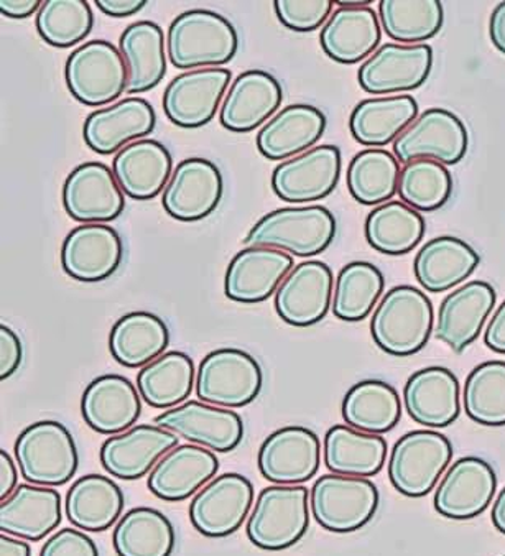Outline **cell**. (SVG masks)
Here are the masks:
<instances>
[{"label": "cell", "instance_id": "45", "mask_svg": "<svg viewBox=\"0 0 505 556\" xmlns=\"http://www.w3.org/2000/svg\"><path fill=\"white\" fill-rule=\"evenodd\" d=\"M386 287L382 271L370 262H350L341 268L332 293V313L343 321L366 319L379 303Z\"/></svg>", "mask_w": 505, "mask_h": 556}, {"label": "cell", "instance_id": "32", "mask_svg": "<svg viewBox=\"0 0 505 556\" xmlns=\"http://www.w3.org/2000/svg\"><path fill=\"white\" fill-rule=\"evenodd\" d=\"M325 130L326 116L315 105H287L258 130L257 149L272 162H286L312 150Z\"/></svg>", "mask_w": 505, "mask_h": 556}, {"label": "cell", "instance_id": "58", "mask_svg": "<svg viewBox=\"0 0 505 556\" xmlns=\"http://www.w3.org/2000/svg\"><path fill=\"white\" fill-rule=\"evenodd\" d=\"M0 556H31V548L24 540L2 533L0 535Z\"/></svg>", "mask_w": 505, "mask_h": 556}, {"label": "cell", "instance_id": "49", "mask_svg": "<svg viewBox=\"0 0 505 556\" xmlns=\"http://www.w3.org/2000/svg\"><path fill=\"white\" fill-rule=\"evenodd\" d=\"M94 25L91 5L86 0H45L37 14V30L54 48L81 43Z\"/></svg>", "mask_w": 505, "mask_h": 556}, {"label": "cell", "instance_id": "41", "mask_svg": "<svg viewBox=\"0 0 505 556\" xmlns=\"http://www.w3.org/2000/svg\"><path fill=\"white\" fill-rule=\"evenodd\" d=\"M341 414L351 428L382 437L401 421V395L383 380H361L344 395Z\"/></svg>", "mask_w": 505, "mask_h": 556}, {"label": "cell", "instance_id": "3", "mask_svg": "<svg viewBox=\"0 0 505 556\" xmlns=\"http://www.w3.org/2000/svg\"><path fill=\"white\" fill-rule=\"evenodd\" d=\"M336 217L325 206L280 207L265 214L249 231L245 244L270 248L296 257H315L336 238Z\"/></svg>", "mask_w": 505, "mask_h": 556}, {"label": "cell", "instance_id": "11", "mask_svg": "<svg viewBox=\"0 0 505 556\" xmlns=\"http://www.w3.org/2000/svg\"><path fill=\"white\" fill-rule=\"evenodd\" d=\"M433 68L430 45L386 43L363 63L357 81L374 96L414 91L420 88Z\"/></svg>", "mask_w": 505, "mask_h": 556}, {"label": "cell", "instance_id": "33", "mask_svg": "<svg viewBox=\"0 0 505 556\" xmlns=\"http://www.w3.org/2000/svg\"><path fill=\"white\" fill-rule=\"evenodd\" d=\"M380 22L370 8H340L323 27L319 41L329 59L356 65L376 53L380 43Z\"/></svg>", "mask_w": 505, "mask_h": 556}, {"label": "cell", "instance_id": "9", "mask_svg": "<svg viewBox=\"0 0 505 556\" xmlns=\"http://www.w3.org/2000/svg\"><path fill=\"white\" fill-rule=\"evenodd\" d=\"M264 376L255 357L241 350L224 348L201 361L197 372V395L204 404L242 408L261 394Z\"/></svg>", "mask_w": 505, "mask_h": 556}, {"label": "cell", "instance_id": "37", "mask_svg": "<svg viewBox=\"0 0 505 556\" xmlns=\"http://www.w3.org/2000/svg\"><path fill=\"white\" fill-rule=\"evenodd\" d=\"M123 510V489L108 476H83L73 482L65 498L66 517L85 532H105L121 520Z\"/></svg>", "mask_w": 505, "mask_h": 556}, {"label": "cell", "instance_id": "42", "mask_svg": "<svg viewBox=\"0 0 505 556\" xmlns=\"http://www.w3.org/2000/svg\"><path fill=\"white\" fill-rule=\"evenodd\" d=\"M175 542L174 523L152 507L130 509L112 533L117 556H171Z\"/></svg>", "mask_w": 505, "mask_h": 556}, {"label": "cell", "instance_id": "47", "mask_svg": "<svg viewBox=\"0 0 505 556\" xmlns=\"http://www.w3.org/2000/svg\"><path fill=\"white\" fill-rule=\"evenodd\" d=\"M463 407L476 424L504 427L505 361H488L469 372L463 391Z\"/></svg>", "mask_w": 505, "mask_h": 556}, {"label": "cell", "instance_id": "8", "mask_svg": "<svg viewBox=\"0 0 505 556\" xmlns=\"http://www.w3.org/2000/svg\"><path fill=\"white\" fill-rule=\"evenodd\" d=\"M379 489L366 478L325 475L313 484L310 509L318 526L332 533L363 529L379 509Z\"/></svg>", "mask_w": 505, "mask_h": 556}, {"label": "cell", "instance_id": "4", "mask_svg": "<svg viewBox=\"0 0 505 556\" xmlns=\"http://www.w3.org/2000/svg\"><path fill=\"white\" fill-rule=\"evenodd\" d=\"M18 471L27 484L59 488L78 471L76 441L65 425L41 420L25 428L14 446Z\"/></svg>", "mask_w": 505, "mask_h": 556}, {"label": "cell", "instance_id": "31", "mask_svg": "<svg viewBox=\"0 0 505 556\" xmlns=\"http://www.w3.org/2000/svg\"><path fill=\"white\" fill-rule=\"evenodd\" d=\"M62 495L56 489L21 484L0 504V530L28 542H40L62 523Z\"/></svg>", "mask_w": 505, "mask_h": 556}, {"label": "cell", "instance_id": "14", "mask_svg": "<svg viewBox=\"0 0 505 556\" xmlns=\"http://www.w3.org/2000/svg\"><path fill=\"white\" fill-rule=\"evenodd\" d=\"M319 465L321 443L310 428H280L268 434L258 450V471L272 484H305L315 478Z\"/></svg>", "mask_w": 505, "mask_h": 556}, {"label": "cell", "instance_id": "46", "mask_svg": "<svg viewBox=\"0 0 505 556\" xmlns=\"http://www.w3.org/2000/svg\"><path fill=\"white\" fill-rule=\"evenodd\" d=\"M380 24L392 40L421 45L437 37L443 27V5L438 0H382Z\"/></svg>", "mask_w": 505, "mask_h": 556}, {"label": "cell", "instance_id": "57", "mask_svg": "<svg viewBox=\"0 0 505 556\" xmlns=\"http://www.w3.org/2000/svg\"><path fill=\"white\" fill-rule=\"evenodd\" d=\"M489 35H491L494 47L505 54V2H501L492 11L491 21H489Z\"/></svg>", "mask_w": 505, "mask_h": 556}, {"label": "cell", "instance_id": "54", "mask_svg": "<svg viewBox=\"0 0 505 556\" xmlns=\"http://www.w3.org/2000/svg\"><path fill=\"white\" fill-rule=\"evenodd\" d=\"M99 11L109 17L124 18L136 15L142 11L149 2L146 0H96Z\"/></svg>", "mask_w": 505, "mask_h": 556}, {"label": "cell", "instance_id": "25", "mask_svg": "<svg viewBox=\"0 0 505 556\" xmlns=\"http://www.w3.org/2000/svg\"><path fill=\"white\" fill-rule=\"evenodd\" d=\"M282 99V86L270 73L264 70L241 73L220 105V126L236 134L252 132L272 119Z\"/></svg>", "mask_w": 505, "mask_h": 556}, {"label": "cell", "instance_id": "7", "mask_svg": "<svg viewBox=\"0 0 505 556\" xmlns=\"http://www.w3.org/2000/svg\"><path fill=\"white\" fill-rule=\"evenodd\" d=\"M66 86L76 101L99 108L117 101L129 86V72L119 48L91 40L76 48L65 66Z\"/></svg>", "mask_w": 505, "mask_h": 556}, {"label": "cell", "instance_id": "52", "mask_svg": "<svg viewBox=\"0 0 505 556\" xmlns=\"http://www.w3.org/2000/svg\"><path fill=\"white\" fill-rule=\"evenodd\" d=\"M24 359V348L17 332L9 326H0V379L5 380L17 372Z\"/></svg>", "mask_w": 505, "mask_h": 556}, {"label": "cell", "instance_id": "53", "mask_svg": "<svg viewBox=\"0 0 505 556\" xmlns=\"http://www.w3.org/2000/svg\"><path fill=\"white\" fill-rule=\"evenodd\" d=\"M484 343L494 353L505 354V300L489 319Z\"/></svg>", "mask_w": 505, "mask_h": 556}, {"label": "cell", "instance_id": "27", "mask_svg": "<svg viewBox=\"0 0 505 556\" xmlns=\"http://www.w3.org/2000/svg\"><path fill=\"white\" fill-rule=\"evenodd\" d=\"M408 417L428 428H446L462 414V389L452 370L425 367L408 377L404 387Z\"/></svg>", "mask_w": 505, "mask_h": 556}, {"label": "cell", "instance_id": "40", "mask_svg": "<svg viewBox=\"0 0 505 556\" xmlns=\"http://www.w3.org/2000/svg\"><path fill=\"white\" fill-rule=\"evenodd\" d=\"M197 372L188 354L171 351L140 369L137 389L150 407L171 410L184 405L197 389Z\"/></svg>", "mask_w": 505, "mask_h": 556}, {"label": "cell", "instance_id": "18", "mask_svg": "<svg viewBox=\"0 0 505 556\" xmlns=\"http://www.w3.org/2000/svg\"><path fill=\"white\" fill-rule=\"evenodd\" d=\"M334 277L319 261L302 262L275 293V309L287 325L308 328L325 319L332 306Z\"/></svg>", "mask_w": 505, "mask_h": 556}, {"label": "cell", "instance_id": "59", "mask_svg": "<svg viewBox=\"0 0 505 556\" xmlns=\"http://www.w3.org/2000/svg\"><path fill=\"white\" fill-rule=\"evenodd\" d=\"M491 519L495 529L505 535V488L502 489V491L498 492L497 497H495L494 506H492Z\"/></svg>", "mask_w": 505, "mask_h": 556}, {"label": "cell", "instance_id": "48", "mask_svg": "<svg viewBox=\"0 0 505 556\" xmlns=\"http://www.w3.org/2000/svg\"><path fill=\"white\" fill-rule=\"evenodd\" d=\"M453 178L446 165L434 160H414L402 168L399 197L415 211L440 210L452 198Z\"/></svg>", "mask_w": 505, "mask_h": 556}, {"label": "cell", "instance_id": "51", "mask_svg": "<svg viewBox=\"0 0 505 556\" xmlns=\"http://www.w3.org/2000/svg\"><path fill=\"white\" fill-rule=\"evenodd\" d=\"M40 556H99L94 540L75 529L53 533L41 546Z\"/></svg>", "mask_w": 505, "mask_h": 556}, {"label": "cell", "instance_id": "24", "mask_svg": "<svg viewBox=\"0 0 505 556\" xmlns=\"http://www.w3.org/2000/svg\"><path fill=\"white\" fill-rule=\"evenodd\" d=\"M155 126V109L147 99L126 98L89 114L83 137L92 152L112 155L152 134Z\"/></svg>", "mask_w": 505, "mask_h": 556}, {"label": "cell", "instance_id": "13", "mask_svg": "<svg viewBox=\"0 0 505 556\" xmlns=\"http://www.w3.org/2000/svg\"><path fill=\"white\" fill-rule=\"evenodd\" d=\"M231 72L203 68L178 75L163 92V109L171 123L184 129L206 126L231 88Z\"/></svg>", "mask_w": 505, "mask_h": 556}, {"label": "cell", "instance_id": "1", "mask_svg": "<svg viewBox=\"0 0 505 556\" xmlns=\"http://www.w3.org/2000/svg\"><path fill=\"white\" fill-rule=\"evenodd\" d=\"M238 48L235 25L204 9L178 15L166 34V53L178 70L219 68L232 62Z\"/></svg>", "mask_w": 505, "mask_h": 556}, {"label": "cell", "instance_id": "55", "mask_svg": "<svg viewBox=\"0 0 505 556\" xmlns=\"http://www.w3.org/2000/svg\"><path fill=\"white\" fill-rule=\"evenodd\" d=\"M18 488V469L14 459L2 450L0 452V501L11 497Z\"/></svg>", "mask_w": 505, "mask_h": 556}, {"label": "cell", "instance_id": "44", "mask_svg": "<svg viewBox=\"0 0 505 556\" xmlns=\"http://www.w3.org/2000/svg\"><path fill=\"white\" fill-rule=\"evenodd\" d=\"M401 162L383 149H366L348 166V188L357 203L366 206L389 203L399 193Z\"/></svg>", "mask_w": 505, "mask_h": 556}, {"label": "cell", "instance_id": "43", "mask_svg": "<svg viewBox=\"0 0 505 556\" xmlns=\"http://www.w3.org/2000/svg\"><path fill=\"white\" fill-rule=\"evenodd\" d=\"M425 229L418 211L402 201H389L370 211L364 232L370 248L380 254L405 255L420 244Z\"/></svg>", "mask_w": 505, "mask_h": 556}, {"label": "cell", "instance_id": "12", "mask_svg": "<svg viewBox=\"0 0 505 556\" xmlns=\"http://www.w3.org/2000/svg\"><path fill=\"white\" fill-rule=\"evenodd\" d=\"M468 152V130L456 114L446 109L424 111L394 142L399 162L427 159L443 165H456Z\"/></svg>", "mask_w": 505, "mask_h": 556}, {"label": "cell", "instance_id": "21", "mask_svg": "<svg viewBox=\"0 0 505 556\" xmlns=\"http://www.w3.org/2000/svg\"><path fill=\"white\" fill-rule=\"evenodd\" d=\"M223 190L219 168L210 160L193 156L175 168L163 191V210L184 223L204 219L219 206Z\"/></svg>", "mask_w": 505, "mask_h": 556}, {"label": "cell", "instance_id": "26", "mask_svg": "<svg viewBox=\"0 0 505 556\" xmlns=\"http://www.w3.org/2000/svg\"><path fill=\"white\" fill-rule=\"evenodd\" d=\"M123 257V239L108 225L78 226L63 242V270L78 282H102L116 274Z\"/></svg>", "mask_w": 505, "mask_h": 556}, {"label": "cell", "instance_id": "36", "mask_svg": "<svg viewBox=\"0 0 505 556\" xmlns=\"http://www.w3.org/2000/svg\"><path fill=\"white\" fill-rule=\"evenodd\" d=\"M418 116V102L412 96L364 99L351 113L350 130L361 146L380 149L395 142Z\"/></svg>", "mask_w": 505, "mask_h": 556}, {"label": "cell", "instance_id": "17", "mask_svg": "<svg viewBox=\"0 0 505 556\" xmlns=\"http://www.w3.org/2000/svg\"><path fill=\"white\" fill-rule=\"evenodd\" d=\"M63 206L72 219L83 225H102L124 213L126 198L105 163L86 162L66 178Z\"/></svg>", "mask_w": 505, "mask_h": 556}, {"label": "cell", "instance_id": "34", "mask_svg": "<svg viewBox=\"0 0 505 556\" xmlns=\"http://www.w3.org/2000/svg\"><path fill=\"white\" fill-rule=\"evenodd\" d=\"M478 252L459 238L440 236L418 251L414 262L415 277L427 292L441 293L455 289L479 267Z\"/></svg>", "mask_w": 505, "mask_h": 556}, {"label": "cell", "instance_id": "28", "mask_svg": "<svg viewBox=\"0 0 505 556\" xmlns=\"http://www.w3.org/2000/svg\"><path fill=\"white\" fill-rule=\"evenodd\" d=\"M219 469V459L198 444H178L149 475V491L166 503H181L197 495Z\"/></svg>", "mask_w": 505, "mask_h": 556}, {"label": "cell", "instance_id": "38", "mask_svg": "<svg viewBox=\"0 0 505 556\" xmlns=\"http://www.w3.org/2000/svg\"><path fill=\"white\" fill-rule=\"evenodd\" d=\"M168 344V326L160 316L149 312L127 313L117 319L109 334L112 357L129 369L149 366L165 354Z\"/></svg>", "mask_w": 505, "mask_h": 556}, {"label": "cell", "instance_id": "56", "mask_svg": "<svg viewBox=\"0 0 505 556\" xmlns=\"http://www.w3.org/2000/svg\"><path fill=\"white\" fill-rule=\"evenodd\" d=\"M40 0H2L0 12L9 18H27L40 11Z\"/></svg>", "mask_w": 505, "mask_h": 556}, {"label": "cell", "instance_id": "22", "mask_svg": "<svg viewBox=\"0 0 505 556\" xmlns=\"http://www.w3.org/2000/svg\"><path fill=\"white\" fill-rule=\"evenodd\" d=\"M293 267L292 255L278 249H242L228 265L224 293L232 302L245 305L265 302L277 293Z\"/></svg>", "mask_w": 505, "mask_h": 556}, {"label": "cell", "instance_id": "35", "mask_svg": "<svg viewBox=\"0 0 505 556\" xmlns=\"http://www.w3.org/2000/svg\"><path fill=\"white\" fill-rule=\"evenodd\" d=\"M387 441L380 434L364 433L350 425H334L325 434L323 458L332 475L373 478L386 465Z\"/></svg>", "mask_w": 505, "mask_h": 556}, {"label": "cell", "instance_id": "50", "mask_svg": "<svg viewBox=\"0 0 505 556\" xmlns=\"http://www.w3.org/2000/svg\"><path fill=\"white\" fill-rule=\"evenodd\" d=\"M331 0H275L278 21L293 31H315L325 27L331 15Z\"/></svg>", "mask_w": 505, "mask_h": 556}, {"label": "cell", "instance_id": "15", "mask_svg": "<svg viewBox=\"0 0 505 556\" xmlns=\"http://www.w3.org/2000/svg\"><path fill=\"white\" fill-rule=\"evenodd\" d=\"M495 491L494 468L478 456H465L446 469L437 485L434 510L446 519H475L491 506Z\"/></svg>", "mask_w": 505, "mask_h": 556}, {"label": "cell", "instance_id": "29", "mask_svg": "<svg viewBox=\"0 0 505 556\" xmlns=\"http://www.w3.org/2000/svg\"><path fill=\"white\" fill-rule=\"evenodd\" d=\"M142 414V397L136 386L119 374L96 377L81 397L86 425L101 434L130 430Z\"/></svg>", "mask_w": 505, "mask_h": 556}, {"label": "cell", "instance_id": "20", "mask_svg": "<svg viewBox=\"0 0 505 556\" xmlns=\"http://www.w3.org/2000/svg\"><path fill=\"white\" fill-rule=\"evenodd\" d=\"M155 425L216 453L232 452L244 438L241 415L201 401L185 402L180 407L163 412L155 418Z\"/></svg>", "mask_w": 505, "mask_h": 556}, {"label": "cell", "instance_id": "39", "mask_svg": "<svg viewBox=\"0 0 505 556\" xmlns=\"http://www.w3.org/2000/svg\"><path fill=\"white\" fill-rule=\"evenodd\" d=\"M119 50L129 72L127 94H142L166 75L165 35L155 22L129 25L119 38Z\"/></svg>", "mask_w": 505, "mask_h": 556}, {"label": "cell", "instance_id": "5", "mask_svg": "<svg viewBox=\"0 0 505 556\" xmlns=\"http://www.w3.org/2000/svg\"><path fill=\"white\" fill-rule=\"evenodd\" d=\"M310 527V491L305 485L262 489L245 527L257 548L280 552L296 545Z\"/></svg>", "mask_w": 505, "mask_h": 556}, {"label": "cell", "instance_id": "6", "mask_svg": "<svg viewBox=\"0 0 505 556\" xmlns=\"http://www.w3.org/2000/svg\"><path fill=\"white\" fill-rule=\"evenodd\" d=\"M453 459V444L434 430H414L399 438L389 458V479L407 497L433 491Z\"/></svg>", "mask_w": 505, "mask_h": 556}, {"label": "cell", "instance_id": "16", "mask_svg": "<svg viewBox=\"0 0 505 556\" xmlns=\"http://www.w3.org/2000/svg\"><path fill=\"white\" fill-rule=\"evenodd\" d=\"M340 177L341 150L336 146H319L278 163L272 174V188L287 203H312L329 197L340 184Z\"/></svg>", "mask_w": 505, "mask_h": 556}, {"label": "cell", "instance_id": "2", "mask_svg": "<svg viewBox=\"0 0 505 556\" xmlns=\"http://www.w3.org/2000/svg\"><path fill=\"white\" fill-rule=\"evenodd\" d=\"M434 313L430 299L412 286L390 289L370 319L374 343L390 356L420 353L433 332Z\"/></svg>", "mask_w": 505, "mask_h": 556}, {"label": "cell", "instance_id": "19", "mask_svg": "<svg viewBox=\"0 0 505 556\" xmlns=\"http://www.w3.org/2000/svg\"><path fill=\"white\" fill-rule=\"evenodd\" d=\"M178 434L159 425H137L102 443V468L123 481H137L159 465L160 459L178 446Z\"/></svg>", "mask_w": 505, "mask_h": 556}, {"label": "cell", "instance_id": "10", "mask_svg": "<svg viewBox=\"0 0 505 556\" xmlns=\"http://www.w3.org/2000/svg\"><path fill=\"white\" fill-rule=\"evenodd\" d=\"M254 504V485L239 472L207 482L191 501V526L207 539H224L241 529Z\"/></svg>", "mask_w": 505, "mask_h": 556}, {"label": "cell", "instance_id": "60", "mask_svg": "<svg viewBox=\"0 0 505 556\" xmlns=\"http://www.w3.org/2000/svg\"><path fill=\"white\" fill-rule=\"evenodd\" d=\"M334 4L340 5V8H367V5L373 4V0H340Z\"/></svg>", "mask_w": 505, "mask_h": 556}, {"label": "cell", "instance_id": "30", "mask_svg": "<svg viewBox=\"0 0 505 556\" xmlns=\"http://www.w3.org/2000/svg\"><path fill=\"white\" fill-rule=\"evenodd\" d=\"M112 172L127 197L149 201L165 191L174 175V159L159 140H137L116 153Z\"/></svg>", "mask_w": 505, "mask_h": 556}, {"label": "cell", "instance_id": "23", "mask_svg": "<svg viewBox=\"0 0 505 556\" xmlns=\"http://www.w3.org/2000/svg\"><path fill=\"white\" fill-rule=\"evenodd\" d=\"M497 293L491 283L472 280L450 293L438 309L434 337L462 354L475 343L495 306Z\"/></svg>", "mask_w": 505, "mask_h": 556}]
</instances>
